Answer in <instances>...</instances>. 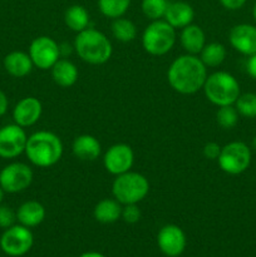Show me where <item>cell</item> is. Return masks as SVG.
I'll list each match as a JSON object with an SVG mask.
<instances>
[{
  "label": "cell",
  "mask_w": 256,
  "mask_h": 257,
  "mask_svg": "<svg viewBox=\"0 0 256 257\" xmlns=\"http://www.w3.org/2000/svg\"><path fill=\"white\" fill-rule=\"evenodd\" d=\"M221 170L227 175H241L251 163V151L243 142H230L221 148L217 158Z\"/></svg>",
  "instance_id": "obj_7"
},
{
  "label": "cell",
  "mask_w": 256,
  "mask_h": 257,
  "mask_svg": "<svg viewBox=\"0 0 256 257\" xmlns=\"http://www.w3.org/2000/svg\"><path fill=\"white\" fill-rule=\"evenodd\" d=\"M246 69H247L248 75L253 79H256V54L250 55L247 60V64H246Z\"/></svg>",
  "instance_id": "obj_34"
},
{
  "label": "cell",
  "mask_w": 256,
  "mask_h": 257,
  "mask_svg": "<svg viewBox=\"0 0 256 257\" xmlns=\"http://www.w3.org/2000/svg\"><path fill=\"white\" fill-rule=\"evenodd\" d=\"M4 190H3L2 187H0V205H2V202H3V200H4Z\"/></svg>",
  "instance_id": "obj_37"
},
{
  "label": "cell",
  "mask_w": 256,
  "mask_h": 257,
  "mask_svg": "<svg viewBox=\"0 0 256 257\" xmlns=\"http://www.w3.org/2000/svg\"><path fill=\"white\" fill-rule=\"evenodd\" d=\"M27 133L18 124H7L0 128V157L13 160L25 152Z\"/></svg>",
  "instance_id": "obj_11"
},
{
  "label": "cell",
  "mask_w": 256,
  "mask_h": 257,
  "mask_svg": "<svg viewBox=\"0 0 256 257\" xmlns=\"http://www.w3.org/2000/svg\"><path fill=\"white\" fill-rule=\"evenodd\" d=\"M34 173L28 165L13 162L0 171V187L8 193H19L27 190L33 182Z\"/></svg>",
  "instance_id": "obj_9"
},
{
  "label": "cell",
  "mask_w": 256,
  "mask_h": 257,
  "mask_svg": "<svg viewBox=\"0 0 256 257\" xmlns=\"http://www.w3.org/2000/svg\"><path fill=\"white\" fill-rule=\"evenodd\" d=\"M135 163V153L131 146L125 143H115L108 148L103 157V165L107 172L118 176L128 172Z\"/></svg>",
  "instance_id": "obj_12"
},
{
  "label": "cell",
  "mask_w": 256,
  "mask_h": 257,
  "mask_svg": "<svg viewBox=\"0 0 256 257\" xmlns=\"http://www.w3.org/2000/svg\"><path fill=\"white\" fill-rule=\"evenodd\" d=\"M122 205L115 198H104L95 205L93 210V216L100 223H113L120 218Z\"/></svg>",
  "instance_id": "obj_22"
},
{
  "label": "cell",
  "mask_w": 256,
  "mask_h": 257,
  "mask_svg": "<svg viewBox=\"0 0 256 257\" xmlns=\"http://www.w3.org/2000/svg\"><path fill=\"white\" fill-rule=\"evenodd\" d=\"M8 107H9V100H8L7 94L0 89V117H3L7 113Z\"/></svg>",
  "instance_id": "obj_35"
},
{
  "label": "cell",
  "mask_w": 256,
  "mask_h": 257,
  "mask_svg": "<svg viewBox=\"0 0 256 257\" xmlns=\"http://www.w3.org/2000/svg\"><path fill=\"white\" fill-rule=\"evenodd\" d=\"M221 146L216 142H208L206 143L205 147H203V156H205L207 160L211 161H217L218 156L221 153Z\"/></svg>",
  "instance_id": "obj_32"
},
{
  "label": "cell",
  "mask_w": 256,
  "mask_h": 257,
  "mask_svg": "<svg viewBox=\"0 0 256 257\" xmlns=\"http://www.w3.org/2000/svg\"><path fill=\"white\" fill-rule=\"evenodd\" d=\"M252 15H253V19H255V22H256V2H255V5H253V9H252Z\"/></svg>",
  "instance_id": "obj_38"
},
{
  "label": "cell",
  "mask_w": 256,
  "mask_h": 257,
  "mask_svg": "<svg viewBox=\"0 0 256 257\" xmlns=\"http://www.w3.org/2000/svg\"><path fill=\"white\" fill-rule=\"evenodd\" d=\"M112 34L117 40L122 43H130L137 37V28L132 20L127 18H117L112 23Z\"/></svg>",
  "instance_id": "obj_25"
},
{
  "label": "cell",
  "mask_w": 256,
  "mask_h": 257,
  "mask_svg": "<svg viewBox=\"0 0 256 257\" xmlns=\"http://www.w3.org/2000/svg\"><path fill=\"white\" fill-rule=\"evenodd\" d=\"M235 108L238 114L246 118H256V94L245 93L240 94L235 102Z\"/></svg>",
  "instance_id": "obj_28"
},
{
  "label": "cell",
  "mask_w": 256,
  "mask_h": 257,
  "mask_svg": "<svg viewBox=\"0 0 256 257\" xmlns=\"http://www.w3.org/2000/svg\"><path fill=\"white\" fill-rule=\"evenodd\" d=\"M157 245L163 255L178 257L185 251L187 238L182 228L177 225H166L158 232Z\"/></svg>",
  "instance_id": "obj_13"
},
{
  "label": "cell",
  "mask_w": 256,
  "mask_h": 257,
  "mask_svg": "<svg viewBox=\"0 0 256 257\" xmlns=\"http://www.w3.org/2000/svg\"><path fill=\"white\" fill-rule=\"evenodd\" d=\"M141 210L136 203L133 205H123L122 206V213H120V218L124 221L125 223H137L141 220Z\"/></svg>",
  "instance_id": "obj_30"
},
{
  "label": "cell",
  "mask_w": 256,
  "mask_h": 257,
  "mask_svg": "<svg viewBox=\"0 0 256 257\" xmlns=\"http://www.w3.org/2000/svg\"><path fill=\"white\" fill-rule=\"evenodd\" d=\"M34 243V237L29 227L14 225L7 228L0 237V247L8 256L20 257L30 251Z\"/></svg>",
  "instance_id": "obj_8"
},
{
  "label": "cell",
  "mask_w": 256,
  "mask_h": 257,
  "mask_svg": "<svg viewBox=\"0 0 256 257\" xmlns=\"http://www.w3.org/2000/svg\"><path fill=\"white\" fill-rule=\"evenodd\" d=\"M238 112L232 105H223L216 113V120L223 130H232L238 122Z\"/></svg>",
  "instance_id": "obj_29"
},
{
  "label": "cell",
  "mask_w": 256,
  "mask_h": 257,
  "mask_svg": "<svg viewBox=\"0 0 256 257\" xmlns=\"http://www.w3.org/2000/svg\"><path fill=\"white\" fill-rule=\"evenodd\" d=\"M207 78V68L197 55L185 54L171 63L167 72L168 84L181 94H195L202 89Z\"/></svg>",
  "instance_id": "obj_1"
},
{
  "label": "cell",
  "mask_w": 256,
  "mask_h": 257,
  "mask_svg": "<svg viewBox=\"0 0 256 257\" xmlns=\"http://www.w3.org/2000/svg\"><path fill=\"white\" fill-rule=\"evenodd\" d=\"M75 53L83 62L92 65L107 63L112 57V43L104 33L93 28H87L78 33L74 39Z\"/></svg>",
  "instance_id": "obj_3"
},
{
  "label": "cell",
  "mask_w": 256,
  "mask_h": 257,
  "mask_svg": "<svg viewBox=\"0 0 256 257\" xmlns=\"http://www.w3.org/2000/svg\"><path fill=\"white\" fill-rule=\"evenodd\" d=\"M52 78L62 88H69L77 83L78 73L77 67L73 62L68 59H59L52 67Z\"/></svg>",
  "instance_id": "obj_21"
},
{
  "label": "cell",
  "mask_w": 256,
  "mask_h": 257,
  "mask_svg": "<svg viewBox=\"0 0 256 257\" xmlns=\"http://www.w3.org/2000/svg\"><path fill=\"white\" fill-rule=\"evenodd\" d=\"M32 58L28 53L15 50V52L9 53L4 58V68L12 77L14 78H23L30 74L33 70Z\"/></svg>",
  "instance_id": "obj_20"
},
{
  "label": "cell",
  "mask_w": 256,
  "mask_h": 257,
  "mask_svg": "<svg viewBox=\"0 0 256 257\" xmlns=\"http://www.w3.org/2000/svg\"><path fill=\"white\" fill-rule=\"evenodd\" d=\"M167 7V0H142V3H141V8H142L145 17L152 22L165 18Z\"/></svg>",
  "instance_id": "obj_27"
},
{
  "label": "cell",
  "mask_w": 256,
  "mask_h": 257,
  "mask_svg": "<svg viewBox=\"0 0 256 257\" xmlns=\"http://www.w3.org/2000/svg\"><path fill=\"white\" fill-rule=\"evenodd\" d=\"M150 192V182L143 175L138 172H128L115 176L112 183L113 198L120 205L140 203Z\"/></svg>",
  "instance_id": "obj_5"
},
{
  "label": "cell",
  "mask_w": 256,
  "mask_h": 257,
  "mask_svg": "<svg viewBox=\"0 0 256 257\" xmlns=\"http://www.w3.org/2000/svg\"><path fill=\"white\" fill-rule=\"evenodd\" d=\"M252 148L256 151V137H253L252 140Z\"/></svg>",
  "instance_id": "obj_39"
},
{
  "label": "cell",
  "mask_w": 256,
  "mask_h": 257,
  "mask_svg": "<svg viewBox=\"0 0 256 257\" xmlns=\"http://www.w3.org/2000/svg\"><path fill=\"white\" fill-rule=\"evenodd\" d=\"M25 155L34 166L49 168L57 165L63 156V142L55 133L38 131L28 137Z\"/></svg>",
  "instance_id": "obj_2"
},
{
  "label": "cell",
  "mask_w": 256,
  "mask_h": 257,
  "mask_svg": "<svg viewBox=\"0 0 256 257\" xmlns=\"http://www.w3.org/2000/svg\"><path fill=\"white\" fill-rule=\"evenodd\" d=\"M79 257H105L104 255L99 252H95V251H89V252H84L82 253Z\"/></svg>",
  "instance_id": "obj_36"
},
{
  "label": "cell",
  "mask_w": 256,
  "mask_h": 257,
  "mask_svg": "<svg viewBox=\"0 0 256 257\" xmlns=\"http://www.w3.org/2000/svg\"><path fill=\"white\" fill-rule=\"evenodd\" d=\"M176 43V29L166 20H153L142 34V47L148 54L165 55Z\"/></svg>",
  "instance_id": "obj_6"
},
{
  "label": "cell",
  "mask_w": 256,
  "mask_h": 257,
  "mask_svg": "<svg viewBox=\"0 0 256 257\" xmlns=\"http://www.w3.org/2000/svg\"><path fill=\"white\" fill-rule=\"evenodd\" d=\"M42 113L43 105L38 98L25 97L15 104L13 109V118L15 124L27 128L34 125L40 119Z\"/></svg>",
  "instance_id": "obj_15"
},
{
  "label": "cell",
  "mask_w": 256,
  "mask_h": 257,
  "mask_svg": "<svg viewBox=\"0 0 256 257\" xmlns=\"http://www.w3.org/2000/svg\"><path fill=\"white\" fill-rule=\"evenodd\" d=\"M226 58V48L221 43H208L203 47L200 53V59L202 60L206 68L218 67L223 63Z\"/></svg>",
  "instance_id": "obj_24"
},
{
  "label": "cell",
  "mask_w": 256,
  "mask_h": 257,
  "mask_svg": "<svg viewBox=\"0 0 256 257\" xmlns=\"http://www.w3.org/2000/svg\"><path fill=\"white\" fill-rule=\"evenodd\" d=\"M202 89L206 98L217 107L235 104L240 95V84L237 79L232 74L222 70L207 75Z\"/></svg>",
  "instance_id": "obj_4"
},
{
  "label": "cell",
  "mask_w": 256,
  "mask_h": 257,
  "mask_svg": "<svg viewBox=\"0 0 256 257\" xmlns=\"http://www.w3.org/2000/svg\"><path fill=\"white\" fill-rule=\"evenodd\" d=\"M220 4L227 10H238L245 5L246 0H218Z\"/></svg>",
  "instance_id": "obj_33"
},
{
  "label": "cell",
  "mask_w": 256,
  "mask_h": 257,
  "mask_svg": "<svg viewBox=\"0 0 256 257\" xmlns=\"http://www.w3.org/2000/svg\"><path fill=\"white\" fill-rule=\"evenodd\" d=\"M90 17L88 10L82 5H72L64 13V23L70 30L80 33L89 28Z\"/></svg>",
  "instance_id": "obj_23"
},
{
  "label": "cell",
  "mask_w": 256,
  "mask_h": 257,
  "mask_svg": "<svg viewBox=\"0 0 256 257\" xmlns=\"http://www.w3.org/2000/svg\"><path fill=\"white\" fill-rule=\"evenodd\" d=\"M45 207L38 201H27L17 211V221L25 227H35L44 221Z\"/></svg>",
  "instance_id": "obj_19"
},
{
  "label": "cell",
  "mask_w": 256,
  "mask_h": 257,
  "mask_svg": "<svg viewBox=\"0 0 256 257\" xmlns=\"http://www.w3.org/2000/svg\"><path fill=\"white\" fill-rule=\"evenodd\" d=\"M230 44L243 55L256 54V27L251 24H237L228 34Z\"/></svg>",
  "instance_id": "obj_14"
},
{
  "label": "cell",
  "mask_w": 256,
  "mask_h": 257,
  "mask_svg": "<svg viewBox=\"0 0 256 257\" xmlns=\"http://www.w3.org/2000/svg\"><path fill=\"white\" fill-rule=\"evenodd\" d=\"M15 221H17V212H14L9 206L0 205V228L7 230L15 225Z\"/></svg>",
  "instance_id": "obj_31"
},
{
  "label": "cell",
  "mask_w": 256,
  "mask_h": 257,
  "mask_svg": "<svg viewBox=\"0 0 256 257\" xmlns=\"http://www.w3.org/2000/svg\"><path fill=\"white\" fill-rule=\"evenodd\" d=\"M180 43L187 54L197 55L206 45V35L202 28L196 24H190L181 29Z\"/></svg>",
  "instance_id": "obj_18"
},
{
  "label": "cell",
  "mask_w": 256,
  "mask_h": 257,
  "mask_svg": "<svg viewBox=\"0 0 256 257\" xmlns=\"http://www.w3.org/2000/svg\"><path fill=\"white\" fill-rule=\"evenodd\" d=\"M73 155L80 161L92 162L100 156L102 147L100 143L94 136L92 135H80L75 137L72 145Z\"/></svg>",
  "instance_id": "obj_17"
},
{
  "label": "cell",
  "mask_w": 256,
  "mask_h": 257,
  "mask_svg": "<svg viewBox=\"0 0 256 257\" xmlns=\"http://www.w3.org/2000/svg\"><path fill=\"white\" fill-rule=\"evenodd\" d=\"M132 0H98L99 12L109 19L123 17L130 9Z\"/></svg>",
  "instance_id": "obj_26"
},
{
  "label": "cell",
  "mask_w": 256,
  "mask_h": 257,
  "mask_svg": "<svg viewBox=\"0 0 256 257\" xmlns=\"http://www.w3.org/2000/svg\"><path fill=\"white\" fill-rule=\"evenodd\" d=\"M195 19V10L186 2L168 3L165 14V20L175 29H183L187 25L192 24Z\"/></svg>",
  "instance_id": "obj_16"
},
{
  "label": "cell",
  "mask_w": 256,
  "mask_h": 257,
  "mask_svg": "<svg viewBox=\"0 0 256 257\" xmlns=\"http://www.w3.org/2000/svg\"><path fill=\"white\" fill-rule=\"evenodd\" d=\"M34 67L40 70L52 69L53 65L60 59L59 44L53 38L42 35L30 43L29 53Z\"/></svg>",
  "instance_id": "obj_10"
}]
</instances>
